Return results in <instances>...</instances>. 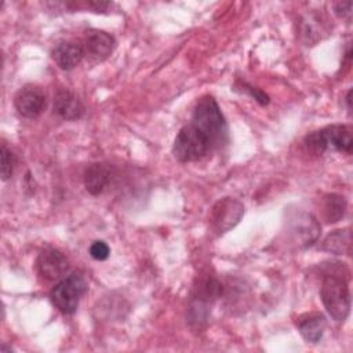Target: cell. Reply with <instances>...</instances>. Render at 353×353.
Returning a JSON list of instances; mask_svg holds the SVG:
<instances>
[{
	"instance_id": "obj_5",
	"label": "cell",
	"mask_w": 353,
	"mask_h": 353,
	"mask_svg": "<svg viewBox=\"0 0 353 353\" xmlns=\"http://www.w3.org/2000/svg\"><path fill=\"white\" fill-rule=\"evenodd\" d=\"M87 290L88 284L85 277L81 273L73 272L55 284V287L51 290L50 298L59 312L73 314Z\"/></svg>"
},
{
	"instance_id": "obj_20",
	"label": "cell",
	"mask_w": 353,
	"mask_h": 353,
	"mask_svg": "<svg viewBox=\"0 0 353 353\" xmlns=\"http://www.w3.org/2000/svg\"><path fill=\"white\" fill-rule=\"evenodd\" d=\"M110 254V248L109 245L102 241V240H97L90 245V255L95 259V261H105Z\"/></svg>"
},
{
	"instance_id": "obj_12",
	"label": "cell",
	"mask_w": 353,
	"mask_h": 353,
	"mask_svg": "<svg viewBox=\"0 0 353 353\" xmlns=\"http://www.w3.org/2000/svg\"><path fill=\"white\" fill-rule=\"evenodd\" d=\"M323 135L327 143V149L332 148L334 150L350 154L353 149V137L352 128L349 125H330L323 128Z\"/></svg>"
},
{
	"instance_id": "obj_6",
	"label": "cell",
	"mask_w": 353,
	"mask_h": 353,
	"mask_svg": "<svg viewBox=\"0 0 353 353\" xmlns=\"http://www.w3.org/2000/svg\"><path fill=\"white\" fill-rule=\"evenodd\" d=\"M244 214L243 204L232 197H225L219 200L211 211V228L218 234L228 232L241 219Z\"/></svg>"
},
{
	"instance_id": "obj_10",
	"label": "cell",
	"mask_w": 353,
	"mask_h": 353,
	"mask_svg": "<svg viewBox=\"0 0 353 353\" xmlns=\"http://www.w3.org/2000/svg\"><path fill=\"white\" fill-rule=\"evenodd\" d=\"M113 36L102 30H90L85 37V51L97 61H105L114 50Z\"/></svg>"
},
{
	"instance_id": "obj_15",
	"label": "cell",
	"mask_w": 353,
	"mask_h": 353,
	"mask_svg": "<svg viewBox=\"0 0 353 353\" xmlns=\"http://www.w3.org/2000/svg\"><path fill=\"white\" fill-rule=\"evenodd\" d=\"M325 327H327V321L324 316L319 313L307 314L303 319H301L298 323V330L301 335L309 343H317L323 338Z\"/></svg>"
},
{
	"instance_id": "obj_13",
	"label": "cell",
	"mask_w": 353,
	"mask_h": 353,
	"mask_svg": "<svg viewBox=\"0 0 353 353\" xmlns=\"http://www.w3.org/2000/svg\"><path fill=\"white\" fill-rule=\"evenodd\" d=\"M110 182V167L103 163L90 164L84 172V186L92 196L101 194Z\"/></svg>"
},
{
	"instance_id": "obj_23",
	"label": "cell",
	"mask_w": 353,
	"mask_h": 353,
	"mask_svg": "<svg viewBox=\"0 0 353 353\" xmlns=\"http://www.w3.org/2000/svg\"><path fill=\"white\" fill-rule=\"evenodd\" d=\"M350 102H352V90H349L347 94H346V105H347V112H349V113H350V110H352Z\"/></svg>"
},
{
	"instance_id": "obj_1",
	"label": "cell",
	"mask_w": 353,
	"mask_h": 353,
	"mask_svg": "<svg viewBox=\"0 0 353 353\" xmlns=\"http://www.w3.org/2000/svg\"><path fill=\"white\" fill-rule=\"evenodd\" d=\"M192 124L199 128L211 142L212 148L228 141V124L219 105L211 95L199 99L194 106Z\"/></svg>"
},
{
	"instance_id": "obj_11",
	"label": "cell",
	"mask_w": 353,
	"mask_h": 353,
	"mask_svg": "<svg viewBox=\"0 0 353 353\" xmlns=\"http://www.w3.org/2000/svg\"><path fill=\"white\" fill-rule=\"evenodd\" d=\"M292 232H294L295 240L298 241L296 244L305 248L312 245L317 240L320 233V225L313 215L303 214L294 221Z\"/></svg>"
},
{
	"instance_id": "obj_14",
	"label": "cell",
	"mask_w": 353,
	"mask_h": 353,
	"mask_svg": "<svg viewBox=\"0 0 353 353\" xmlns=\"http://www.w3.org/2000/svg\"><path fill=\"white\" fill-rule=\"evenodd\" d=\"M84 51L85 50L83 46L77 44V43L66 41V43L58 44L54 48L52 58L61 69L70 70L81 62V59L84 57Z\"/></svg>"
},
{
	"instance_id": "obj_22",
	"label": "cell",
	"mask_w": 353,
	"mask_h": 353,
	"mask_svg": "<svg viewBox=\"0 0 353 353\" xmlns=\"http://www.w3.org/2000/svg\"><path fill=\"white\" fill-rule=\"evenodd\" d=\"M243 87H244V91H247L256 102H259L261 105H268L269 97H268L265 92H262L259 88L251 87V85H248V84H243Z\"/></svg>"
},
{
	"instance_id": "obj_3",
	"label": "cell",
	"mask_w": 353,
	"mask_h": 353,
	"mask_svg": "<svg viewBox=\"0 0 353 353\" xmlns=\"http://www.w3.org/2000/svg\"><path fill=\"white\" fill-rule=\"evenodd\" d=\"M222 292V284L218 279L210 273L200 276L193 287L190 306H189V320L194 324L204 323L211 310L212 303Z\"/></svg>"
},
{
	"instance_id": "obj_19",
	"label": "cell",
	"mask_w": 353,
	"mask_h": 353,
	"mask_svg": "<svg viewBox=\"0 0 353 353\" xmlns=\"http://www.w3.org/2000/svg\"><path fill=\"white\" fill-rule=\"evenodd\" d=\"M17 164L15 154L3 143L1 145V179L8 181L12 174Z\"/></svg>"
},
{
	"instance_id": "obj_21",
	"label": "cell",
	"mask_w": 353,
	"mask_h": 353,
	"mask_svg": "<svg viewBox=\"0 0 353 353\" xmlns=\"http://www.w3.org/2000/svg\"><path fill=\"white\" fill-rule=\"evenodd\" d=\"M334 12L342 19H350L352 17V3L350 1H339L334 4Z\"/></svg>"
},
{
	"instance_id": "obj_9",
	"label": "cell",
	"mask_w": 353,
	"mask_h": 353,
	"mask_svg": "<svg viewBox=\"0 0 353 353\" xmlns=\"http://www.w3.org/2000/svg\"><path fill=\"white\" fill-rule=\"evenodd\" d=\"M54 112L63 120H77L84 113L81 101L69 90H58L54 97Z\"/></svg>"
},
{
	"instance_id": "obj_17",
	"label": "cell",
	"mask_w": 353,
	"mask_h": 353,
	"mask_svg": "<svg viewBox=\"0 0 353 353\" xmlns=\"http://www.w3.org/2000/svg\"><path fill=\"white\" fill-rule=\"evenodd\" d=\"M346 211V200L341 194H327L323 200V214L328 223H335L341 221Z\"/></svg>"
},
{
	"instance_id": "obj_16",
	"label": "cell",
	"mask_w": 353,
	"mask_h": 353,
	"mask_svg": "<svg viewBox=\"0 0 353 353\" xmlns=\"http://www.w3.org/2000/svg\"><path fill=\"white\" fill-rule=\"evenodd\" d=\"M321 250L336 254V255H349L352 252V233L349 229L335 230L334 233L328 234L323 244Z\"/></svg>"
},
{
	"instance_id": "obj_7",
	"label": "cell",
	"mask_w": 353,
	"mask_h": 353,
	"mask_svg": "<svg viewBox=\"0 0 353 353\" xmlns=\"http://www.w3.org/2000/svg\"><path fill=\"white\" fill-rule=\"evenodd\" d=\"M46 102L44 91L33 84L23 85L14 97V106L17 112L26 119L39 117L46 108Z\"/></svg>"
},
{
	"instance_id": "obj_8",
	"label": "cell",
	"mask_w": 353,
	"mask_h": 353,
	"mask_svg": "<svg viewBox=\"0 0 353 353\" xmlns=\"http://www.w3.org/2000/svg\"><path fill=\"white\" fill-rule=\"evenodd\" d=\"M37 270L48 281L58 280L68 270V259L57 250H46L37 258Z\"/></svg>"
},
{
	"instance_id": "obj_2",
	"label": "cell",
	"mask_w": 353,
	"mask_h": 353,
	"mask_svg": "<svg viewBox=\"0 0 353 353\" xmlns=\"http://www.w3.org/2000/svg\"><path fill=\"white\" fill-rule=\"evenodd\" d=\"M320 296L328 314L338 323L347 319L350 312V292L345 279L336 274H327L323 279Z\"/></svg>"
},
{
	"instance_id": "obj_4",
	"label": "cell",
	"mask_w": 353,
	"mask_h": 353,
	"mask_svg": "<svg viewBox=\"0 0 353 353\" xmlns=\"http://www.w3.org/2000/svg\"><path fill=\"white\" fill-rule=\"evenodd\" d=\"M212 149L208 138L192 123L183 125L175 137L172 154L181 163H190L203 159Z\"/></svg>"
},
{
	"instance_id": "obj_18",
	"label": "cell",
	"mask_w": 353,
	"mask_h": 353,
	"mask_svg": "<svg viewBox=\"0 0 353 353\" xmlns=\"http://www.w3.org/2000/svg\"><path fill=\"white\" fill-rule=\"evenodd\" d=\"M303 146L307 153L313 156H321L327 150V143H325L323 131L320 130L306 135L303 139Z\"/></svg>"
}]
</instances>
